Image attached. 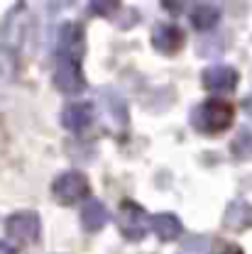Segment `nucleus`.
I'll return each instance as SVG.
<instances>
[{
	"mask_svg": "<svg viewBox=\"0 0 252 254\" xmlns=\"http://www.w3.org/2000/svg\"><path fill=\"white\" fill-rule=\"evenodd\" d=\"M91 120H93V110L88 103H74V105H66L62 115V123L66 129L71 132H84L86 127H91Z\"/></svg>",
	"mask_w": 252,
	"mask_h": 254,
	"instance_id": "9",
	"label": "nucleus"
},
{
	"mask_svg": "<svg viewBox=\"0 0 252 254\" xmlns=\"http://www.w3.org/2000/svg\"><path fill=\"white\" fill-rule=\"evenodd\" d=\"M243 105H245V113L252 118V95H250V98H245V103H243Z\"/></svg>",
	"mask_w": 252,
	"mask_h": 254,
	"instance_id": "16",
	"label": "nucleus"
},
{
	"mask_svg": "<svg viewBox=\"0 0 252 254\" xmlns=\"http://www.w3.org/2000/svg\"><path fill=\"white\" fill-rule=\"evenodd\" d=\"M203 83L208 91H235L238 71L233 66H208L203 71Z\"/></svg>",
	"mask_w": 252,
	"mask_h": 254,
	"instance_id": "8",
	"label": "nucleus"
},
{
	"mask_svg": "<svg viewBox=\"0 0 252 254\" xmlns=\"http://www.w3.org/2000/svg\"><path fill=\"white\" fill-rule=\"evenodd\" d=\"M186 42L184 30H179L176 25H157L152 30V44L162 54H176Z\"/></svg>",
	"mask_w": 252,
	"mask_h": 254,
	"instance_id": "7",
	"label": "nucleus"
},
{
	"mask_svg": "<svg viewBox=\"0 0 252 254\" xmlns=\"http://www.w3.org/2000/svg\"><path fill=\"white\" fill-rule=\"evenodd\" d=\"M88 179H86V174H81V171H66L62 174L54 184H52V195L64 203V205H71V203H79V200H84L86 195H88Z\"/></svg>",
	"mask_w": 252,
	"mask_h": 254,
	"instance_id": "2",
	"label": "nucleus"
},
{
	"mask_svg": "<svg viewBox=\"0 0 252 254\" xmlns=\"http://www.w3.org/2000/svg\"><path fill=\"white\" fill-rule=\"evenodd\" d=\"M5 230L15 242H37L39 240V215L32 213V210L15 213V215L7 218Z\"/></svg>",
	"mask_w": 252,
	"mask_h": 254,
	"instance_id": "4",
	"label": "nucleus"
},
{
	"mask_svg": "<svg viewBox=\"0 0 252 254\" xmlns=\"http://www.w3.org/2000/svg\"><path fill=\"white\" fill-rule=\"evenodd\" d=\"M81 222L86 232H98L105 222H108V210L100 200H88L86 208L81 210Z\"/></svg>",
	"mask_w": 252,
	"mask_h": 254,
	"instance_id": "13",
	"label": "nucleus"
},
{
	"mask_svg": "<svg viewBox=\"0 0 252 254\" xmlns=\"http://www.w3.org/2000/svg\"><path fill=\"white\" fill-rule=\"evenodd\" d=\"M0 254H17V252H15V247H10V245L0 242Z\"/></svg>",
	"mask_w": 252,
	"mask_h": 254,
	"instance_id": "15",
	"label": "nucleus"
},
{
	"mask_svg": "<svg viewBox=\"0 0 252 254\" xmlns=\"http://www.w3.org/2000/svg\"><path fill=\"white\" fill-rule=\"evenodd\" d=\"M118 227H120V232L125 235L127 240L140 242L150 232V215L137 203H130L127 200V203H123V208L118 213Z\"/></svg>",
	"mask_w": 252,
	"mask_h": 254,
	"instance_id": "3",
	"label": "nucleus"
},
{
	"mask_svg": "<svg viewBox=\"0 0 252 254\" xmlns=\"http://www.w3.org/2000/svg\"><path fill=\"white\" fill-rule=\"evenodd\" d=\"M54 86L62 93H81L86 88V81H84V73L79 68V62L59 57V64L54 68Z\"/></svg>",
	"mask_w": 252,
	"mask_h": 254,
	"instance_id": "5",
	"label": "nucleus"
},
{
	"mask_svg": "<svg viewBox=\"0 0 252 254\" xmlns=\"http://www.w3.org/2000/svg\"><path fill=\"white\" fill-rule=\"evenodd\" d=\"M84 47H86L84 30L79 25H64L62 32H59V57L79 62L84 57Z\"/></svg>",
	"mask_w": 252,
	"mask_h": 254,
	"instance_id": "6",
	"label": "nucleus"
},
{
	"mask_svg": "<svg viewBox=\"0 0 252 254\" xmlns=\"http://www.w3.org/2000/svg\"><path fill=\"white\" fill-rule=\"evenodd\" d=\"M213 254H243V250L238 245H233V242H221Z\"/></svg>",
	"mask_w": 252,
	"mask_h": 254,
	"instance_id": "14",
	"label": "nucleus"
},
{
	"mask_svg": "<svg viewBox=\"0 0 252 254\" xmlns=\"http://www.w3.org/2000/svg\"><path fill=\"white\" fill-rule=\"evenodd\" d=\"M225 225L235 232L248 230L252 225V205L245 200H233L225 210Z\"/></svg>",
	"mask_w": 252,
	"mask_h": 254,
	"instance_id": "12",
	"label": "nucleus"
},
{
	"mask_svg": "<svg viewBox=\"0 0 252 254\" xmlns=\"http://www.w3.org/2000/svg\"><path fill=\"white\" fill-rule=\"evenodd\" d=\"M150 230L157 235L162 242H171V240H176L181 235L184 227H181V220L176 215H171V213H157V215L150 218Z\"/></svg>",
	"mask_w": 252,
	"mask_h": 254,
	"instance_id": "10",
	"label": "nucleus"
},
{
	"mask_svg": "<svg viewBox=\"0 0 252 254\" xmlns=\"http://www.w3.org/2000/svg\"><path fill=\"white\" fill-rule=\"evenodd\" d=\"M189 20L191 25L196 27L198 32H206V30H213L221 20V10L216 5H206V2H198L193 5L189 12Z\"/></svg>",
	"mask_w": 252,
	"mask_h": 254,
	"instance_id": "11",
	"label": "nucleus"
},
{
	"mask_svg": "<svg viewBox=\"0 0 252 254\" xmlns=\"http://www.w3.org/2000/svg\"><path fill=\"white\" fill-rule=\"evenodd\" d=\"M193 123L201 132H223L233 123V108L225 100H208L193 113Z\"/></svg>",
	"mask_w": 252,
	"mask_h": 254,
	"instance_id": "1",
	"label": "nucleus"
}]
</instances>
